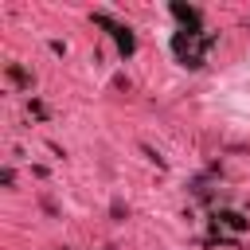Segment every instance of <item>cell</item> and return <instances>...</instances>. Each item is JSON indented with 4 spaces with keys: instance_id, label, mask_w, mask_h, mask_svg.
<instances>
[{
    "instance_id": "5b68a950",
    "label": "cell",
    "mask_w": 250,
    "mask_h": 250,
    "mask_svg": "<svg viewBox=\"0 0 250 250\" xmlns=\"http://www.w3.org/2000/svg\"><path fill=\"white\" fill-rule=\"evenodd\" d=\"M8 74H12V78H16V82H20V86H27V74H23V70H20V66H12V70H8Z\"/></svg>"
},
{
    "instance_id": "7a4b0ae2",
    "label": "cell",
    "mask_w": 250,
    "mask_h": 250,
    "mask_svg": "<svg viewBox=\"0 0 250 250\" xmlns=\"http://www.w3.org/2000/svg\"><path fill=\"white\" fill-rule=\"evenodd\" d=\"M172 16H176L180 23H188V27H191V31L199 35V12H195V8H184V4H172Z\"/></svg>"
},
{
    "instance_id": "277c9868",
    "label": "cell",
    "mask_w": 250,
    "mask_h": 250,
    "mask_svg": "<svg viewBox=\"0 0 250 250\" xmlns=\"http://www.w3.org/2000/svg\"><path fill=\"white\" fill-rule=\"evenodd\" d=\"M113 35H117V43H121V51H125V55H133V47H137V43H133V35H129V27H117V23H113Z\"/></svg>"
},
{
    "instance_id": "3957f363",
    "label": "cell",
    "mask_w": 250,
    "mask_h": 250,
    "mask_svg": "<svg viewBox=\"0 0 250 250\" xmlns=\"http://www.w3.org/2000/svg\"><path fill=\"white\" fill-rule=\"evenodd\" d=\"M215 227H230V230H246V219L234 215V211H219L215 215Z\"/></svg>"
},
{
    "instance_id": "6da1fadb",
    "label": "cell",
    "mask_w": 250,
    "mask_h": 250,
    "mask_svg": "<svg viewBox=\"0 0 250 250\" xmlns=\"http://www.w3.org/2000/svg\"><path fill=\"white\" fill-rule=\"evenodd\" d=\"M207 47H211V35H195V31H180L176 39H172V51L188 62V66H199L203 62V55H207Z\"/></svg>"
}]
</instances>
